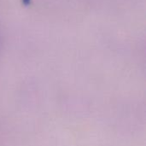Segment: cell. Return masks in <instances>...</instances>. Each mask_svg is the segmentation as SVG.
<instances>
[{"label":"cell","instance_id":"obj_1","mask_svg":"<svg viewBox=\"0 0 146 146\" xmlns=\"http://www.w3.org/2000/svg\"><path fill=\"white\" fill-rule=\"evenodd\" d=\"M30 2H31V0H22V3H23L24 4H26V5L29 4Z\"/></svg>","mask_w":146,"mask_h":146}]
</instances>
